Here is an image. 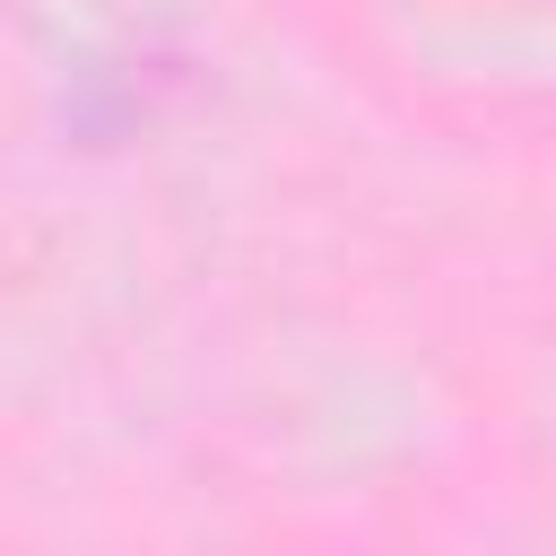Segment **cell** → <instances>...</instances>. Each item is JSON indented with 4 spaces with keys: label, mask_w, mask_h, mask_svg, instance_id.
<instances>
[]
</instances>
